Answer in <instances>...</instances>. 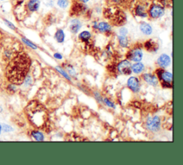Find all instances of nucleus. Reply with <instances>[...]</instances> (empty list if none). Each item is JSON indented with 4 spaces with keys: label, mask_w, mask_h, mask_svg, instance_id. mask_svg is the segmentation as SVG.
Returning a JSON list of instances; mask_svg holds the SVG:
<instances>
[{
    "label": "nucleus",
    "mask_w": 183,
    "mask_h": 165,
    "mask_svg": "<svg viewBox=\"0 0 183 165\" xmlns=\"http://www.w3.org/2000/svg\"><path fill=\"white\" fill-rule=\"evenodd\" d=\"M30 65L31 60L27 54L19 52L14 55L6 68L7 78L12 84H21L25 80Z\"/></svg>",
    "instance_id": "nucleus-1"
},
{
    "label": "nucleus",
    "mask_w": 183,
    "mask_h": 165,
    "mask_svg": "<svg viewBox=\"0 0 183 165\" xmlns=\"http://www.w3.org/2000/svg\"><path fill=\"white\" fill-rule=\"evenodd\" d=\"M25 112L31 124L37 128H43L47 124L48 114L45 108L37 101H31L25 109Z\"/></svg>",
    "instance_id": "nucleus-2"
},
{
    "label": "nucleus",
    "mask_w": 183,
    "mask_h": 165,
    "mask_svg": "<svg viewBox=\"0 0 183 165\" xmlns=\"http://www.w3.org/2000/svg\"><path fill=\"white\" fill-rule=\"evenodd\" d=\"M157 75L160 81L162 83V86L164 88H171V83L173 82V74L170 72L164 71L162 69H158L156 71Z\"/></svg>",
    "instance_id": "nucleus-3"
},
{
    "label": "nucleus",
    "mask_w": 183,
    "mask_h": 165,
    "mask_svg": "<svg viewBox=\"0 0 183 165\" xmlns=\"http://www.w3.org/2000/svg\"><path fill=\"white\" fill-rule=\"evenodd\" d=\"M164 6L160 4H153L150 7L148 10V15L153 19H158V18L162 17L164 15Z\"/></svg>",
    "instance_id": "nucleus-4"
},
{
    "label": "nucleus",
    "mask_w": 183,
    "mask_h": 165,
    "mask_svg": "<svg viewBox=\"0 0 183 165\" xmlns=\"http://www.w3.org/2000/svg\"><path fill=\"white\" fill-rule=\"evenodd\" d=\"M127 58L134 62H140L143 58V52L140 47H135L127 52Z\"/></svg>",
    "instance_id": "nucleus-5"
},
{
    "label": "nucleus",
    "mask_w": 183,
    "mask_h": 165,
    "mask_svg": "<svg viewBox=\"0 0 183 165\" xmlns=\"http://www.w3.org/2000/svg\"><path fill=\"white\" fill-rule=\"evenodd\" d=\"M147 127L151 132H158L160 129L161 121L157 116H155L153 118H150L147 121Z\"/></svg>",
    "instance_id": "nucleus-6"
},
{
    "label": "nucleus",
    "mask_w": 183,
    "mask_h": 165,
    "mask_svg": "<svg viewBox=\"0 0 183 165\" xmlns=\"http://www.w3.org/2000/svg\"><path fill=\"white\" fill-rule=\"evenodd\" d=\"M117 69L120 73L124 75H130L132 73V64L127 60H124L119 63Z\"/></svg>",
    "instance_id": "nucleus-7"
},
{
    "label": "nucleus",
    "mask_w": 183,
    "mask_h": 165,
    "mask_svg": "<svg viewBox=\"0 0 183 165\" xmlns=\"http://www.w3.org/2000/svg\"><path fill=\"white\" fill-rule=\"evenodd\" d=\"M81 26H82V24H81L80 20L77 19H73L70 21L69 27H70V32L72 34H77L80 30Z\"/></svg>",
    "instance_id": "nucleus-8"
},
{
    "label": "nucleus",
    "mask_w": 183,
    "mask_h": 165,
    "mask_svg": "<svg viewBox=\"0 0 183 165\" xmlns=\"http://www.w3.org/2000/svg\"><path fill=\"white\" fill-rule=\"evenodd\" d=\"M127 86L133 92H138L139 91V80L135 77H131L127 81Z\"/></svg>",
    "instance_id": "nucleus-9"
},
{
    "label": "nucleus",
    "mask_w": 183,
    "mask_h": 165,
    "mask_svg": "<svg viewBox=\"0 0 183 165\" xmlns=\"http://www.w3.org/2000/svg\"><path fill=\"white\" fill-rule=\"evenodd\" d=\"M41 5L40 0H29L27 2V9L31 12H35L39 10Z\"/></svg>",
    "instance_id": "nucleus-10"
},
{
    "label": "nucleus",
    "mask_w": 183,
    "mask_h": 165,
    "mask_svg": "<svg viewBox=\"0 0 183 165\" xmlns=\"http://www.w3.org/2000/svg\"><path fill=\"white\" fill-rule=\"evenodd\" d=\"M170 62L171 61H170V56H168L167 54H162L157 59V64L159 65L160 67L162 68L167 67L170 64Z\"/></svg>",
    "instance_id": "nucleus-11"
},
{
    "label": "nucleus",
    "mask_w": 183,
    "mask_h": 165,
    "mask_svg": "<svg viewBox=\"0 0 183 165\" xmlns=\"http://www.w3.org/2000/svg\"><path fill=\"white\" fill-rule=\"evenodd\" d=\"M135 14L137 16L140 17L145 18L148 17V12H147L145 6L142 4H139L135 7Z\"/></svg>",
    "instance_id": "nucleus-12"
},
{
    "label": "nucleus",
    "mask_w": 183,
    "mask_h": 165,
    "mask_svg": "<svg viewBox=\"0 0 183 165\" xmlns=\"http://www.w3.org/2000/svg\"><path fill=\"white\" fill-rule=\"evenodd\" d=\"M144 47L148 52H157L159 48L157 43L155 42L153 40L146 41L144 44Z\"/></svg>",
    "instance_id": "nucleus-13"
},
{
    "label": "nucleus",
    "mask_w": 183,
    "mask_h": 165,
    "mask_svg": "<svg viewBox=\"0 0 183 165\" xmlns=\"http://www.w3.org/2000/svg\"><path fill=\"white\" fill-rule=\"evenodd\" d=\"M139 30L144 35H150L153 33V27H152V26L148 23L145 22H141L140 25H139Z\"/></svg>",
    "instance_id": "nucleus-14"
},
{
    "label": "nucleus",
    "mask_w": 183,
    "mask_h": 165,
    "mask_svg": "<svg viewBox=\"0 0 183 165\" xmlns=\"http://www.w3.org/2000/svg\"><path fill=\"white\" fill-rule=\"evenodd\" d=\"M97 30L102 33H108L112 30V27L108 22H100L97 24Z\"/></svg>",
    "instance_id": "nucleus-15"
},
{
    "label": "nucleus",
    "mask_w": 183,
    "mask_h": 165,
    "mask_svg": "<svg viewBox=\"0 0 183 165\" xmlns=\"http://www.w3.org/2000/svg\"><path fill=\"white\" fill-rule=\"evenodd\" d=\"M144 80L147 83L153 86H156L158 84V80L155 75L150 73H146L143 75Z\"/></svg>",
    "instance_id": "nucleus-16"
},
{
    "label": "nucleus",
    "mask_w": 183,
    "mask_h": 165,
    "mask_svg": "<svg viewBox=\"0 0 183 165\" xmlns=\"http://www.w3.org/2000/svg\"><path fill=\"white\" fill-rule=\"evenodd\" d=\"M86 10H87L86 6L84 5V4H83V3H81V2L76 4L72 8V11H73V14L75 15H79V14L82 13L83 12H84Z\"/></svg>",
    "instance_id": "nucleus-17"
},
{
    "label": "nucleus",
    "mask_w": 183,
    "mask_h": 165,
    "mask_svg": "<svg viewBox=\"0 0 183 165\" xmlns=\"http://www.w3.org/2000/svg\"><path fill=\"white\" fill-rule=\"evenodd\" d=\"M55 38L58 43H63L65 39V34L64 30L61 29H58L55 35Z\"/></svg>",
    "instance_id": "nucleus-18"
},
{
    "label": "nucleus",
    "mask_w": 183,
    "mask_h": 165,
    "mask_svg": "<svg viewBox=\"0 0 183 165\" xmlns=\"http://www.w3.org/2000/svg\"><path fill=\"white\" fill-rule=\"evenodd\" d=\"M91 38L92 35L89 31H83L79 35V39L83 42H88Z\"/></svg>",
    "instance_id": "nucleus-19"
},
{
    "label": "nucleus",
    "mask_w": 183,
    "mask_h": 165,
    "mask_svg": "<svg viewBox=\"0 0 183 165\" xmlns=\"http://www.w3.org/2000/svg\"><path fill=\"white\" fill-rule=\"evenodd\" d=\"M144 66L142 63H137L132 66V70L135 73H140L144 70Z\"/></svg>",
    "instance_id": "nucleus-20"
},
{
    "label": "nucleus",
    "mask_w": 183,
    "mask_h": 165,
    "mask_svg": "<svg viewBox=\"0 0 183 165\" xmlns=\"http://www.w3.org/2000/svg\"><path fill=\"white\" fill-rule=\"evenodd\" d=\"M118 40L121 47H127L129 45V40L127 35H118Z\"/></svg>",
    "instance_id": "nucleus-21"
},
{
    "label": "nucleus",
    "mask_w": 183,
    "mask_h": 165,
    "mask_svg": "<svg viewBox=\"0 0 183 165\" xmlns=\"http://www.w3.org/2000/svg\"><path fill=\"white\" fill-rule=\"evenodd\" d=\"M32 135L37 141H43L44 140V135L40 132L38 131H33L32 132Z\"/></svg>",
    "instance_id": "nucleus-22"
},
{
    "label": "nucleus",
    "mask_w": 183,
    "mask_h": 165,
    "mask_svg": "<svg viewBox=\"0 0 183 165\" xmlns=\"http://www.w3.org/2000/svg\"><path fill=\"white\" fill-rule=\"evenodd\" d=\"M70 1L69 0H57V4L61 9H66L69 6Z\"/></svg>",
    "instance_id": "nucleus-23"
},
{
    "label": "nucleus",
    "mask_w": 183,
    "mask_h": 165,
    "mask_svg": "<svg viewBox=\"0 0 183 165\" xmlns=\"http://www.w3.org/2000/svg\"><path fill=\"white\" fill-rule=\"evenodd\" d=\"M21 40H22V42L24 43V44L27 45V46H29V47H31V48L35 49V50L37 49V46L36 45L34 44L33 42H32L30 40H29L28 39H27V38H21Z\"/></svg>",
    "instance_id": "nucleus-24"
},
{
    "label": "nucleus",
    "mask_w": 183,
    "mask_h": 165,
    "mask_svg": "<svg viewBox=\"0 0 183 165\" xmlns=\"http://www.w3.org/2000/svg\"><path fill=\"white\" fill-rule=\"evenodd\" d=\"M3 20H4V24H5L6 25H7V27H9V28H10L11 30H17V28H16V27H15V24H14L12 22H11L10 21H9L8 19H3Z\"/></svg>",
    "instance_id": "nucleus-25"
},
{
    "label": "nucleus",
    "mask_w": 183,
    "mask_h": 165,
    "mask_svg": "<svg viewBox=\"0 0 183 165\" xmlns=\"http://www.w3.org/2000/svg\"><path fill=\"white\" fill-rule=\"evenodd\" d=\"M57 70H58V71H59V72H61V74L62 75H64V77H65L66 78H67V79H68V80H70V76H69L68 75H67V73H66L64 71V70H62V69L60 67H59V66H58V67H57Z\"/></svg>",
    "instance_id": "nucleus-26"
},
{
    "label": "nucleus",
    "mask_w": 183,
    "mask_h": 165,
    "mask_svg": "<svg viewBox=\"0 0 183 165\" xmlns=\"http://www.w3.org/2000/svg\"><path fill=\"white\" fill-rule=\"evenodd\" d=\"M128 33V30L126 27H121L119 30V35H127Z\"/></svg>",
    "instance_id": "nucleus-27"
},
{
    "label": "nucleus",
    "mask_w": 183,
    "mask_h": 165,
    "mask_svg": "<svg viewBox=\"0 0 183 165\" xmlns=\"http://www.w3.org/2000/svg\"><path fill=\"white\" fill-rule=\"evenodd\" d=\"M3 130H4V132H12V131H13V129H12L11 126H8V125L4 124L3 125Z\"/></svg>",
    "instance_id": "nucleus-28"
},
{
    "label": "nucleus",
    "mask_w": 183,
    "mask_h": 165,
    "mask_svg": "<svg viewBox=\"0 0 183 165\" xmlns=\"http://www.w3.org/2000/svg\"><path fill=\"white\" fill-rule=\"evenodd\" d=\"M104 103L107 104V106H108L109 107H111V108H115V104H114L113 103L111 102V101H110V100H108L107 98H105L104 99Z\"/></svg>",
    "instance_id": "nucleus-29"
},
{
    "label": "nucleus",
    "mask_w": 183,
    "mask_h": 165,
    "mask_svg": "<svg viewBox=\"0 0 183 165\" xmlns=\"http://www.w3.org/2000/svg\"><path fill=\"white\" fill-rule=\"evenodd\" d=\"M54 57H55V58H57V59H62V55H61L60 53H58V52H57V53H55V55H54Z\"/></svg>",
    "instance_id": "nucleus-30"
},
{
    "label": "nucleus",
    "mask_w": 183,
    "mask_h": 165,
    "mask_svg": "<svg viewBox=\"0 0 183 165\" xmlns=\"http://www.w3.org/2000/svg\"><path fill=\"white\" fill-rule=\"evenodd\" d=\"M111 1H112V2L115 3V4H122V3L124 2L125 0H111Z\"/></svg>",
    "instance_id": "nucleus-31"
},
{
    "label": "nucleus",
    "mask_w": 183,
    "mask_h": 165,
    "mask_svg": "<svg viewBox=\"0 0 183 165\" xmlns=\"http://www.w3.org/2000/svg\"><path fill=\"white\" fill-rule=\"evenodd\" d=\"M89 1H90V0H78V1H79V2H81V3H83V4H87Z\"/></svg>",
    "instance_id": "nucleus-32"
},
{
    "label": "nucleus",
    "mask_w": 183,
    "mask_h": 165,
    "mask_svg": "<svg viewBox=\"0 0 183 165\" xmlns=\"http://www.w3.org/2000/svg\"><path fill=\"white\" fill-rule=\"evenodd\" d=\"M160 4H162V6H164L166 4V0H160Z\"/></svg>",
    "instance_id": "nucleus-33"
},
{
    "label": "nucleus",
    "mask_w": 183,
    "mask_h": 165,
    "mask_svg": "<svg viewBox=\"0 0 183 165\" xmlns=\"http://www.w3.org/2000/svg\"><path fill=\"white\" fill-rule=\"evenodd\" d=\"M1 40H2V35H1V32H0V47L1 45Z\"/></svg>",
    "instance_id": "nucleus-34"
},
{
    "label": "nucleus",
    "mask_w": 183,
    "mask_h": 165,
    "mask_svg": "<svg viewBox=\"0 0 183 165\" xmlns=\"http://www.w3.org/2000/svg\"><path fill=\"white\" fill-rule=\"evenodd\" d=\"M1 111H2V108L0 106V113H1Z\"/></svg>",
    "instance_id": "nucleus-35"
},
{
    "label": "nucleus",
    "mask_w": 183,
    "mask_h": 165,
    "mask_svg": "<svg viewBox=\"0 0 183 165\" xmlns=\"http://www.w3.org/2000/svg\"><path fill=\"white\" fill-rule=\"evenodd\" d=\"M1 124H0V134H1Z\"/></svg>",
    "instance_id": "nucleus-36"
},
{
    "label": "nucleus",
    "mask_w": 183,
    "mask_h": 165,
    "mask_svg": "<svg viewBox=\"0 0 183 165\" xmlns=\"http://www.w3.org/2000/svg\"><path fill=\"white\" fill-rule=\"evenodd\" d=\"M0 1H6V0H0Z\"/></svg>",
    "instance_id": "nucleus-37"
},
{
    "label": "nucleus",
    "mask_w": 183,
    "mask_h": 165,
    "mask_svg": "<svg viewBox=\"0 0 183 165\" xmlns=\"http://www.w3.org/2000/svg\"><path fill=\"white\" fill-rule=\"evenodd\" d=\"M170 1H173V0H170Z\"/></svg>",
    "instance_id": "nucleus-38"
}]
</instances>
